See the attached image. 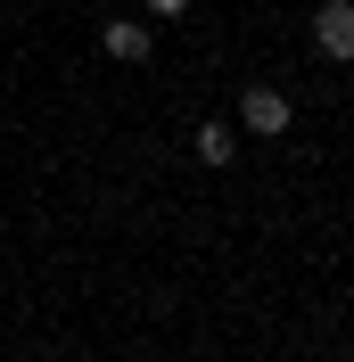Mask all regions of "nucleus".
Masks as SVG:
<instances>
[{"label":"nucleus","mask_w":354,"mask_h":362,"mask_svg":"<svg viewBox=\"0 0 354 362\" xmlns=\"http://www.w3.org/2000/svg\"><path fill=\"white\" fill-rule=\"evenodd\" d=\"M181 8H190V0H149V17H181Z\"/></svg>","instance_id":"obj_5"},{"label":"nucleus","mask_w":354,"mask_h":362,"mask_svg":"<svg viewBox=\"0 0 354 362\" xmlns=\"http://www.w3.org/2000/svg\"><path fill=\"white\" fill-rule=\"evenodd\" d=\"M149 42H156V33H149L140 17H108V25H99V49H108L115 66H140V58H149Z\"/></svg>","instance_id":"obj_3"},{"label":"nucleus","mask_w":354,"mask_h":362,"mask_svg":"<svg viewBox=\"0 0 354 362\" xmlns=\"http://www.w3.org/2000/svg\"><path fill=\"white\" fill-rule=\"evenodd\" d=\"M190 148H198V165H231V157H239V148H231V132H222V115H215V124H198V140H190Z\"/></svg>","instance_id":"obj_4"},{"label":"nucleus","mask_w":354,"mask_h":362,"mask_svg":"<svg viewBox=\"0 0 354 362\" xmlns=\"http://www.w3.org/2000/svg\"><path fill=\"white\" fill-rule=\"evenodd\" d=\"M239 124H247L256 140H280V132H288V90H280V83H247V90H239Z\"/></svg>","instance_id":"obj_1"},{"label":"nucleus","mask_w":354,"mask_h":362,"mask_svg":"<svg viewBox=\"0 0 354 362\" xmlns=\"http://www.w3.org/2000/svg\"><path fill=\"white\" fill-rule=\"evenodd\" d=\"M313 49L338 58V66H354V0H321L313 8Z\"/></svg>","instance_id":"obj_2"}]
</instances>
